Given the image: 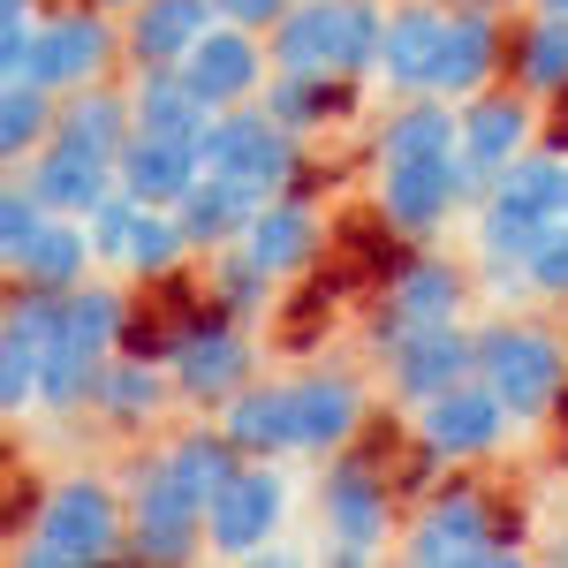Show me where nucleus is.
Here are the masks:
<instances>
[{
    "label": "nucleus",
    "mask_w": 568,
    "mask_h": 568,
    "mask_svg": "<svg viewBox=\"0 0 568 568\" xmlns=\"http://www.w3.org/2000/svg\"><path fill=\"white\" fill-rule=\"evenodd\" d=\"M114 61H130L122 16H114V8H99V0H45L39 39H31V69H23V77L69 99V91H84V84H106Z\"/></svg>",
    "instance_id": "39448f33"
},
{
    "label": "nucleus",
    "mask_w": 568,
    "mask_h": 568,
    "mask_svg": "<svg viewBox=\"0 0 568 568\" xmlns=\"http://www.w3.org/2000/svg\"><path fill=\"white\" fill-rule=\"evenodd\" d=\"M53 122H61V91L31 84V77H0V152H8V168H23L53 136Z\"/></svg>",
    "instance_id": "473e14b6"
},
{
    "label": "nucleus",
    "mask_w": 568,
    "mask_h": 568,
    "mask_svg": "<svg viewBox=\"0 0 568 568\" xmlns=\"http://www.w3.org/2000/svg\"><path fill=\"white\" fill-rule=\"evenodd\" d=\"M478 379L516 409V425H538L568 394V342L546 318H493L478 326Z\"/></svg>",
    "instance_id": "20e7f679"
},
{
    "label": "nucleus",
    "mask_w": 568,
    "mask_h": 568,
    "mask_svg": "<svg viewBox=\"0 0 568 568\" xmlns=\"http://www.w3.org/2000/svg\"><path fill=\"white\" fill-rule=\"evenodd\" d=\"M220 23L213 0H136L122 16V45H130V69H182L190 45Z\"/></svg>",
    "instance_id": "b1692460"
},
{
    "label": "nucleus",
    "mask_w": 568,
    "mask_h": 568,
    "mask_svg": "<svg viewBox=\"0 0 568 568\" xmlns=\"http://www.w3.org/2000/svg\"><path fill=\"white\" fill-rule=\"evenodd\" d=\"M372 402H364V379L356 372H296V455H342L356 433H364Z\"/></svg>",
    "instance_id": "aec40b11"
},
{
    "label": "nucleus",
    "mask_w": 568,
    "mask_h": 568,
    "mask_svg": "<svg viewBox=\"0 0 568 568\" xmlns=\"http://www.w3.org/2000/svg\"><path fill=\"white\" fill-rule=\"evenodd\" d=\"M508 84L524 99H568V16H546L530 8L524 23L508 31Z\"/></svg>",
    "instance_id": "cd10ccee"
},
{
    "label": "nucleus",
    "mask_w": 568,
    "mask_h": 568,
    "mask_svg": "<svg viewBox=\"0 0 568 568\" xmlns=\"http://www.w3.org/2000/svg\"><path fill=\"white\" fill-rule=\"evenodd\" d=\"M409 433L425 447V463H493L508 447V433H516V409L470 372V379L439 387L433 402H417L409 409Z\"/></svg>",
    "instance_id": "6e6552de"
},
{
    "label": "nucleus",
    "mask_w": 568,
    "mask_h": 568,
    "mask_svg": "<svg viewBox=\"0 0 568 568\" xmlns=\"http://www.w3.org/2000/svg\"><path fill=\"white\" fill-rule=\"evenodd\" d=\"M402 561L417 568H493V561H524V538L508 530L500 500L485 485H439L417 500V516L402 530Z\"/></svg>",
    "instance_id": "7ed1b4c3"
},
{
    "label": "nucleus",
    "mask_w": 568,
    "mask_h": 568,
    "mask_svg": "<svg viewBox=\"0 0 568 568\" xmlns=\"http://www.w3.org/2000/svg\"><path fill=\"white\" fill-rule=\"evenodd\" d=\"M304 144L311 136H296L265 99L220 106L213 122H205V136H197V152H205L213 175H235V182H251V190H265V197L304 182Z\"/></svg>",
    "instance_id": "423d86ee"
},
{
    "label": "nucleus",
    "mask_w": 568,
    "mask_h": 568,
    "mask_svg": "<svg viewBox=\"0 0 568 568\" xmlns=\"http://www.w3.org/2000/svg\"><path fill=\"white\" fill-rule=\"evenodd\" d=\"M288 500H296V493L281 478V463L243 455L235 478L205 500V554H213V561H251V554H265V546L288 530Z\"/></svg>",
    "instance_id": "1a4fd4ad"
},
{
    "label": "nucleus",
    "mask_w": 568,
    "mask_h": 568,
    "mask_svg": "<svg viewBox=\"0 0 568 568\" xmlns=\"http://www.w3.org/2000/svg\"><path fill=\"white\" fill-rule=\"evenodd\" d=\"M91 273H99V251H91V227L69 213H53L39 227V243L23 251V258L8 265V281H31V288H53V296H69V288H84Z\"/></svg>",
    "instance_id": "c756f323"
},
{
    "label": "nucleus",
    "mask_w": 568,
    "mask_h": 568,
    "mask_svg": "<svg viewBox=\"0 0 568 568\" xmlns=\"http://www.w3.org/2000/svg\"><path fill=\"white\" fill-rule=\"evenodd\" d=\"M508 77V16L493 8V0H455V16H447V45H439V77L433 91L439 99H478Z\"/></svg>",
    "instance_id": "dca6fc26"
},
{
    "label": "nucleus",
    "mask_w": 568,
    "mask_h": 568,
    "mask_svg": "<svg viewBox=\"0 0 568 568\" xmlns=\"http://www.w3.org/2000/svg\"><path fill=\"white\" fill-rule=\"evenodd\" d=\"M530 130H538V99H524L516 84H493L478 99H463V144H455V168L470 182V205H478V190L508 160H524L530 152Z\"/></svg>",
    "instance_id": "2eb2a0df"
},
{
    "label": "nucleus",
    "mask_w": 568,
    "mask_h": 568,
    "mask_svg": "<svg viewBox=\"0 0 568 568\" xmlns=\"http://www.w3.org/2000/svg\"><path fill=\"white\" fill-rule=\"evenodd\" d=\"M334 8L342 0H288V16L265 31L273 69H334Z\"/></svg>",
    "instance_id": "72a5a7b5"
},
{
    "label": "nucleus",
    "mask_w": 568,
    "mask_h": 568,
    "mask_svg": "<svg viewBox=\"0 0 568 568\" xmlns=\"http://www.w3.org/2000/svg\"><path fill=\"white\" fill-rule=\"evenodd\" d=\"M561 190H568V152L530 144L524 160H508V168L478 190V205H470V243H478V258L516 265L530 243L561 220Z\"/></svg>",
    "instance_id": "f03ea898"
},
{
    "label": "nucleus",
    "mask_w": 568,
    "mask_h": 568,
    "mask_svg": "<svg viewBox=\"0 0 568 568\" xmlns=\"http://www.w3.org/2000/svg\"><path fill=\"white\" fill-rule=\"evenodd\" d=\"M554 561H568V538H561V546H554Z\"/></svg>",
    "instance_id": "c03bdc74"
},
{
    "label": "nucleus",
    "mask_w": 568,
    "mask_h": 568,
    "mask_svg": "<svg viewBox=\"0 0 568 568\" xmlns=\"http://www.w3.org/2000/svg\"><path fill=\"white\" fill-rule=\"evenodd\" d=\"M470 304V273L455 258H439L425 243H409V258L387 273L379 288V311H372V349H387L402 326H433V318H463Z\"/></svg>",
    "instance_id": "4468645a"
},
{
    "label": "nucleus",
    "mask_w": 568,
    "mask_h": 568,
    "mask_svg": "<svg viewBox=\"0 0 568 568\" xmlns=\"http://www.w3.org/2000/svg\"><path fill=\"white\" fill-rule=\"evenodd\" d=\"M61 136H77V144H91V152H106V160H122V144L136 136V114H130V84H84L61 99V122H53Z\"/></svg>",
    "instance_id": "2f4dec72"
},
{
    "label": "nucleus",
    "mask_w": 568,
    "mask_h": 568,
    "mask_svg": "<svg viewBox=\"0 0 568 568\" xmlns=\"http://www.w3.org/2000/svg\"><path fill=\"white\" fill-rule=\"evenodd\" d=\"M213 425L243 455H258V463L296 455V379H251V387H235L213 409Z\"/></svg>",
    "instance_id": "5701e85b"
},
{
    "label": "nucleus",
    "mask_w": 568,
    "mask_h": 568,
    "mask_svg": "<svg viewBox=\"0 0 568 568\" xmlns=\"http://www.w3.org/2000/svg\"><path fill=\"white\" fill-rule=\"evenodd\" d=\"M561 220H568V190H561Z\"/></svg>",
    "instance_id": "a18cd8bd"
},
{
    "label": "nucleus",
    "mask_w": 568,
    "mask_h": 568,
    "mask_svg": "<svg viewBox=\"0 0 568 568\" xmlns=\"http://www.w3.org/2000/svg\"><path fill=\"white\" fill-rule=\"evenodd\" d=\"M516 281H524V296H538V304H568V220H554L524 258H516Z\"/></svg>",
    "instance_id": "ea45409f"
},
{
    "label": "nucleus",
    "mask_w": 568,
    "mask_h": 568,
    "mask_svg": "<svg viewBox=\"0 0 568 568\" xmlns=\"http://www.w3.org/2000/svg\"><path fill=\"white\" fill-rule=\"evenodd\" d=\"M175 402H182V394H175L168 356H144V349H114V356H106V372H99V394H91V409H99L114 433H144V425H160Z\"/></svg>",
    "instance_id": "412c9836"
},
{
    "label": "nucleus",
    "mask_w": 568,
    "mask_h": 568,
    "mask_svg": "<svg viewBox=\"0 0 568 568\" xmlns=\"http://www.w3.org/2000/svg\"><path fill=\"white\" fill-rule=\"evenodd\" d=\"M144 213H152V205H144V197H130L122 182H114V190H106V197L84 213L91 251H99V273H122V265H130V243H136V227H144Z\"/></svg>",
    "instance_id": "4c0bfd02"
},
{
    "label": "nucleus",
    "mask_w": 568,
    "mask_h": 568,
    "mask_svg": "<svg viewBox=\"0 0 568 568\" xmlns=\"http://www.w3.org/2000/svg\"><path fill=\"white\" fill-rule=\"evenodd\" d=\"M23 568H99V561H130V493H114L106 478H77L45 485L39 508L23 516L16 538Z\"/></svg>",
    "instance_id": "f257e3e1"
},
{
    "label": "nucleus",
    "mask_w": 568,
    "mask_h": 568,
    "mask_svg": "<svg viewBox=\"0 0 568 568\" xmlns=\"http://www.w3.org/2000/svg\"><path fill=\"white\" fill-rule=\"evenodd\" d=\"M455 144H463V106L439 91H409L387 106V122L372 136V160L379 168L387 160H455Z\"/></svg>",
    "instance_id": "a878e982"
},
{
    "label": "nucleus",
    "mask_w": 568,
    "mask_h": 568,
    "mask_svg": "<svg viewBox=\"0 0 568 568\" xmlns=\"http://www.w3.org/2000/svg\"><path fill=\"white\" fill-rule=\"evenodd\" d=\"M23 175H31V190L45 197V213H69V220H84L106 190H114V160L106 152H91V144H77V136H45L39 152L23 160Z\"/></svg>",
    "instance_id": "4be33fe9"
},
{
    "label": "nucleus",
    "mask_w": 568,
    "mask_h": 568,
    "mask_svg": "<svg viewBox=\"0 0 568 568\" xmlns=\"http://www.w3.org/2000/svg\"><path fill=\"white\" fill-rule=\"evenodd\" d=\"M168 372H175V394L190 409H220L235 387L258 379V342H251V318L235 311H197L168 334Z\"/></svg>",
    "instance_id": "0eeeda50"
},
{
    "label": "nucleus",
    "mask_w": 568,
    "mask_h": 568,
    "mask_svg": "<svg viewBox=\"0 0 568 568\" xmlns=\"http://www.w3.org/2000/svg\"><path fill=\"white\" fill-rule=\"evenodd\" d=\"M387 394L402 409H417V402H433L439 387H455V379H470L478 372V326H463V318H433V326H402L387 349Z\"/></svg>",
    "instance_id": "ddd939ff"
},
{
    "label": "nucleus",
    "mask_w": 568,
    "mask_h": 568,
    "mask_svg": "<svg viewBox=\"0 0 568 568\" xmlns=\"http://www.w3.org/2000/svg\"><path fill=\"white\" fill-rule=\"evenodd\" d=\"M265 205V190H251V182H235V175H197V190L182 197L175 213L182 227H190V243H197V258H213V251H227V243H243V227L258 220Z\"/></svg>",
    "instance_id": "bb28decb"
},
{
    "label": "nucleus",
    "mask_w": 568,
    "mask_h": 568,
    "mask_svg": "<svg viewBox=\"0 0 568 568\" xmlns=\"http://www.w3.org/2000/svg\"><path fill=\"white\" fill-rule=\"evenodd\" d=\"M190 258H197V243H190L182 213H175V205H152V213H144V227H136V243H130L122 281H168V273H182Z\"/></svg>",
    "instance_id": "e433bc0d"
},
{
    "label": "nucleus",
    "mask_w": 568,
    "mask_h": 568,
    "mask_svg": "<svg viewBox=\"0 0 568 568\" xmlns=\"http://www.w3.org/2000/svg\"><path fill=\"white\" fill-rule=\"evenodd\" d=\"M220 23H243V31H273L288 16V0H213Z\"/></svg>",
    "instance_id": "a19ab883"
},
{
    "label": "nucleus",
    "mask_w": 568,
    "mask_h": 568,
    "mask_svg": "<svg viewBox=\"0 0 568 568\" xmlns=\"http://www.w3.org/2000/svg\"><path fill=\"white\" fill-rule=\"evenodd\" d=\"M182 77L197 84V99H205L213 114H220V106H251V99H265V84H273V45H265V31L213 23L205 39L190 45Z\"/></svg>",
    "instance_id": "f3484780"
},
{
    "label": "nucleus",
    "mask_w": 568,
    "mask_h": 568,
    "mask_svg": "<svg viewBox=\"0 0 568 568\" xmlns=\"http://www.w3.org/2000/svg\"><path fill=\"white\" fill-rule=\"evenodd\" d=\"M130 114L152 136H205V122H213V106L197 99L182 69H130Z\"/></svg>",
    "instance_id": "7c9ffc66"
},
{
    "label": "nucleus",
    "mask_w": 568,
    "mask_h": 568,
    "mask_svg": "<svg viewBox=\"0 0 568 568\" xmlns=\"http://www.w3.org/2000/svg\"><path fill=\"white\" fill-rule=\"evenodd\" d=\"M530 8H546V16H568V0H530Z\"/></svg>",
    "instance_id": "79ce46f5"
},
{
    "label": "nucleus",
    "mask_w": 568,
    "mask_h": 568,
    "mask_svg": "<svg viewBox=\"0 0 568 568\" xmlns=\"http://www.w3.org/2000/svg\"><path fill=\"white\" fill-rule=\"evenodd\" d=\"M99 8H114V16H130V8H136V0H99Z\"/></svg>",
    "instance_id": "37998d69"
},
{
    "label": "nucleus",
    "mask_w": 568,
    "mask_h": 568,
    "mask_svg": "<svg viewBox=\"0 0 568 568\" xmlns=\"http://www.w3.org/2000/svg\"><path fill=\"white\" fill-rule=\"evenodd\" d=\"M45 197L31 190V175L23 168H8V190H0V265H16L31 243H39V227H45Z\"/></svg>",
    "instance_id": "58836bf2"
},
{
    "label": "nucleus",
    "mask_w": 568,
    "mask_h": 568,
    "mask_svg": "<svg viewBox=\"0 0 568 568\" xmlns=\"http://www.w3.org/2000/svg\"><path fill=\"white\" fill-rule=\"evenodd\" d=\"M273 288H281V281H273V273H265L243 243H227V251H213V258H205V304H213V311L258 318V311L273 304Z\"/></svg>",
    "instance_id": "c9c22d12"
},
{
    "label": "nucleus",
    "mask_w": 568,
    "mask_h": 568,
    "mask_svg": "<svg viewBox=\"0 0 568 568\" xmlns=\"http://www.w3.org/2000/svg\"><path fill=\"white\" fill-rule=\"evenodd\" d=\"M205 554V500L160 463V447L130 478V561H197Z\"/></svg>",
    "instance_id": "9b49d317"
},
{
    "label": "nucleus",
    "mask_w": 568,
    "mask_h": 568,
    "mask_svg": "<svg viewBox=\"0 0 568 568\" xmlns=\"http://www.w3.org/2000/svg\"><path fill=\"white\" fill-rule=\"evenodd\" d=\"M197 175H205L197 136H152V130H136L130 144H122V160H114V182H122L130 197H144V205H182V197L197 190Z\"/></svg>",
    "instance_id": "393cba45"
},
{
    "label": "nucleus",
    "mask_w": 568,
    "mask_h": 568,
    "mask_svg": "<svg viewBox=\"0 0 568 568\" xmlns=\"http://www.w3.org/2000/svg\"><path fill=\"white\" fill-rule=\"evenodd\" d=\"M356 77H334V69H273V84H265V106L288 122L296 136H318L334 130L342 114H356Z\"/></svg>",
    "instance_id": "c85d7f7f"
},
{
    "label": "nucleus",
    "mask_w": 568,
    "mask_h": 568,
    "mask_svg": "<svg viewBox=\"0 0 568 568\" xmlns=\"http://www.w3.org/2000/svg\"><path fill=\"white\" fill-rule=\"evenodd\" d=\"M447 16H455V0H387V39H379V69H372L387 84V99L433 91L439 45H447Z\"/></svg>",
    "instance_id": "a211bd4d"
},
{
    "label": "nucleus",
    "mask_w": 568,
    "mask_h": 568,
    "mask_svg": "<svg viewBox=\"0 0 568 568\" xmlns=\"http://www.w3.org/2000/svg\"><path fill=\"white\" fill-rule=\"evenodd\" d=\"M243 251L273 273V281H304L318 251H326V213L311 205L304 190H273L258 205V220L243 227Z\"/></svg>",
    "instance_id": "6ab92c4d"
},
{
    "label": "nucleus",
    "mask_w": 568,
    "mask_h": 568,
    "mask_svg": "<svg viewBox=\"0 0 568 568\" xmlns=\"http://www.w3.org/2000/svg\"><path fill=\"white\" fill-rule=\"evenodd\" d=\"M318 530H326V561L364 568L394 546V493L372 463H326L318 478Z\"/></svg>",
    "instance_id": "9d476101"
},
{
    "label": "nucleus",
    "mask_w": 568,
    "mask_h": 568,
    "mask_svg": "<svg viewBox=\"0 0 568 568\" xmlns=\"http://www.w3.org/2000/svg\"><path fill=\"white\" fill-rule=\"evenodd\" d=\"M160 463H168V470H175V478L190 485L197 500H213L220 485L235 478V463H243V447H235V439L220 433V425H190V433H175L168 447H160Z\"/></svg>",
    "instance_id": "f704fd0d"
},
{
    "label": "nucleus",
    "mask_w": 568,
    "mask_h": 568,
    "mask_svg": "<svg viewBox=\"0 0 568 568\" xmlns=\"http://www.w3.org/2000/svg\"><path fill=\"white\" fill-rule=\"evenodd\" d=\"M493 8H500V0H493Z\"/></svg>",
    "instance_id": "49530a36"
},
{
    "label": "nucleus",
    "mask_w": 568,
    "mask_h": 568,
    "mask_svg": "<svg viewBox=\"0 0 568 568\" xmlns=\"http://www.w3.org/2000/svg\"><path fill=\"white\" fill-rule=\"evenodd\" d=\"M463 205H470V182L455 160H387L372 182V213L402 243H433Z\"/></svg>",
    "instance_id": "f8f14e48"
}]
</instances>
